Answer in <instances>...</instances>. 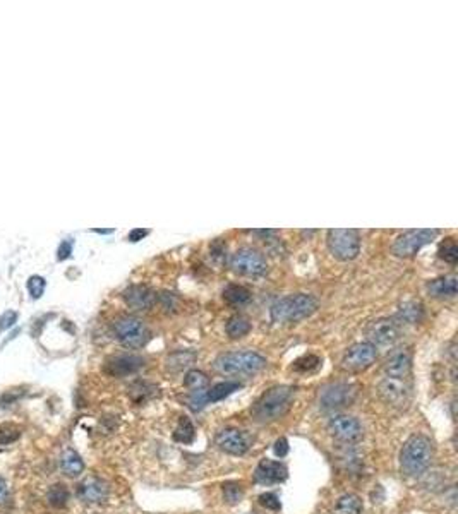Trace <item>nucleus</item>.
<instances>
[{
  "label": "nucleus",
  "mask_w": 458,
  "mask_h": 514,
  "mask_svg": "<svg viewBox=\"0 0 458 514\" xmlns=\"http://www.w3.org/2000/svg\"><path fill=\"white\" fill-rule=\"evenodd\" d=\"M196 355L193 351H177V353L170 355L167 358V367L170 371H182V369L189 367L194 362Z\"/></svg>",
  "instance_id": "32"
},
{
  "label": "nucleus",
  "mask_w": 458,
  "mask_h": 514,
  "mask_svg": "<svg viewBox=\"0 0 458 514\" xmlns=\"http://www.w3.org/2000/svg\"><path fill=\"white\" fill-rule=\"evenodd\" d=\"M223 300L234 307L246 305L251 300V291L242 284H228L223 290Z\"/></svg>",
  "instance_id": "24"
},
{
  "label": "nucleus",
  "mask_w": 458,
  "mask_h": 514,
  "mask_svg": "<svg viewBox=\"0 0 458 514\" xmlns=\"http://www.w3.org/2000/svg\"><path fill=\"white\" fill-rule=\"evenodd\" d=\"M95 234H100V235H110V234H113V230H112V228H110V230H100V228H95Z\"/></svg>",
  "instance_id": "43"
},
{
  "label": "nucleus",
  "mask_w": 458,
  "mask_h": 514,
  "mask_svg": "<svg viewBox=\"0 0 458 514\" xmlns=\"http://www.w3.org/2000/svg\"><path fill=\"white\" fill-rule=\"evenodd\" d=\"M321 360L316 357V355H306V357L299 358L297 362L294 364V369L297 372H311L314 369L319 367Z\"/></svg>",
  "instance_id": "36"
},
{
  "label": "nucleus",
  "mask_w": 458,
  "mask_h": 514,
  "mask_svg": "<svg viewBox=\"0 0 458 514\" xmlns=\"http://www.w3.org/2000/svg\"><path fill=\"white\" fill-rule=\"evenodd\" d=\"M71 252H72V242H71V240H64V242L58 246V250H57L58 261H64V259H68L69 256H71Z\"/></svg>",
  "instance_id": "40"
},
{
  "label": "nucleus",
  "mask_w": 458,
  "mask_h": 514,
  "mask_svg": "<svg viewBox=\"0 0 458 514\" xmlns=\"http://www.w3.org/2000/svg\"><path fill=\"white\" fill-rule=\"evenodd\" d=\"M230 266L235 273L244 276H261L264 275L266 268H268L263 254H260L254 249H249V247L239 249L232 256Z\"/></svg>",
  "instance_id": "11"
},
{
  "label": "nucleus",
  "mask_w": 458,
  "mask_h": 514,
  "mask_svg": "<svg viewBox=\"0 0 458 514\" xmlns=\"http://www.w3.org/2000/svg\"><path fill=\"white\" fill-rule=\"evenodd\" d=\"M266 367V358L256 351H227L218 355L213 362V369L221 376H247L256 374Z\"/></svg>",
  "instance_id": "4"
},
{
  "label": "nucleus",
  "mask_w": 458,
  "mask_h": 514,
  "mask_svg": "<svg viewBox=\"0 0 458 514\" xmlns=\"http://www.w3.org/2000/svg\"><path fill=\"white\" fill-rule=\"evenodd\" d=\"M328 249L331 256L338 261H354L361 252V236L359 232L352 228H335L328 230L326 235Z\"/></svg>",
  "instance_id": "6"
},
{
  "label": "nucleus",
  "mask_w": 458,
  "mask_h": 514,
  "mask_svg": "<svg viewBox=\"0 0 458 514\" xmlns=\"http://www.w3.org/2000/svg\"><path fill=\"white\" fill-rule=\"evenodd\" d=\"M221 490H223V499L228 502V504H237V502L242 501L244 489L241 483L227 482V483H223Z\"/></svg>",
  "instance_id": "34"
},
{
  "label": "nucleus",
  "mask_w": 458,
  "mask_h": 514,
  "mask_svg": "<svg viewBox=\"0 0 458 514\" xmlns=\"http://www.w3.org/2000/svg\"><path fill=\"white\" fill-rule=\"evenodd\" d=\"M426 290L429 294V297L433 298H453L457 295V276L455 275H448V276H441V278H434L431 280L429 283L426 284Z\"/></svg>",
  "instance_id": "20"
},
{
  "label": "nucleus",
  "mask_w": 458,
  "mask_h": 514,
  "mask_svg": "<svg viewBox=\"0 0 458 514\" xmlns=\"http://www.w3.org/2000/svg\"><path fill=\"white\" fill-rule=\"evenodd\" d=\"M438 256L445 262H448V264H457L458 247H457V240L453 239V236H448V239H445L441 243H439Z\"/></svg>",
  "instance_id": "30"
},
{
  "label": "nucleus",
  "mask_w": 458,
  "mask_h": 514,
  "mask_svg": "<svg viewBox=\"0 0 458 514\" xmlns=\"http://www.w3.org/2000/svg\"><path fill=\"white\" fill-rule=\"evenodd\" d=\"M45 287H47L45 278H42V276L38 275L31 276V278L28 280V283H26V288H28L29 295H31L33 298L42 297V295L45 294Z\"/></svg>",
  "instance_id": "35"
},
{
  "label": "nucleus",
  "mask_w": 458,
  "mask_h": 514,
  "mask_svg": "<svg viewBox=\"0 0 458 514\" xmlns=\"http://www.w3.org/2000/svg\"><path fill=\"white\" fill-rule=\"evenodd\" d=\"M378 358V350L371 343H356L345 351L342 358V369L349 372H362L371 367Z\"/></svg>",
  "instance_id": "9"
},
{
  "label": "nucleus",
  "mask_w": 458,
  "mask_h": 514,
  "mask_svg": "<svg viewBox=\"0 0 458 514\" xmlns=\"http://www.w3.org/2000/svg\"><path fill=\"white\" fill-rule=\"evenodd\" d=\"M61 469L64 472V475L76 479L84 472V463L76 451L65 449L61 456Z\"/></svg>",
  "instance_id": "21"
},
{
  "label": "nucleus",
  "mask_w": 458,
  "mask_h": 514,
  "mask_svg": "<svg viewBox=\"0 0 458 514\" xmlns=\"http://www.w3.org/2000/svg\"><path fill=\"white\" fill-rule=\"evenodd\" d=\"M21 437V428L14 424L0 425V447L9 446Z\"/></svg>",
  "instance_id": "33"
},
{
  "label": "nucleus",
  "mask_w": 458,
  "mask_h": 514,
  "mask_svg": "<svg viewBox=\"0 0 458 514\" xmlns=\"http://www.w3.org/2000/svg\"><path fill=\"white\" fill-rule=\"evenodd\" d=\"M397 317L405 324H419L424 319V307L419 302H404L398 309Z\"/></svg>",
  "instance_id": "22"
},
{
  "label": "nucleus",
  "mask_w": 458,
  "mask_h": 514,
  "mask_svg": "<svg viewBox=\"0 0 458 514\" xmlns=\"http://www.w3.org/2000/svg\"><path fill=\"white\" fill-rule=\"evenodd\" d=\"M109 483L97 476H88L77 485V497L86 504H100L109 497Z\"/></svg>",
  "instance_id": "17"
},
{
  "label": "nucleus",
  "mask_w": 458,
  "mask_h": 514,
  "mask_svg": "<svg viewBox=\"0 0 458 514\" xmlns=\"http://www.w3.org/2000/svg\"><path fill=\"white\" fill-rule=\"evenodd\" d=\"M112 331L125 348H143L150 339V329L134 316H122L113 321Z\"/></svg>",
  "instance_id": "5"
},
{
  "label": "nucleus",
  "mask_w": 458,
  "mask_h": 514,
  "mask_svg": "<svg viewBox=\"0 0 458 514\" xmlns=\"http://www.w3.org/2000/svg\"><path fill=\"white\" fill-rule=\"evenodd\" d=\"M357 396V386L350 383L328 384L319 393V408L323 412H337L354 403Z\"/></svg>",
  "instance_id": "8"
},
{
  "label": "nucleus",
  "mask_w": 458,
  "mask_h": 514,
  "mask_svg": "<svg viewBox=\"0 0 458 514\" xmlns=\"http://www.w3.org/2000/svg\"><path fill=\"white\" fill-rule=\"evenodd\" d=\"M47 497H49V502L52 506H54V508H57V509L65 508V506H68V501H69L68 487H65L64 483H55V485L50 487Z\"/></svg>",
  "instance_id": "31"
},
{
  "label": "nucleus",
  "mask_w": 458,
  "mask_h": 514,
  "mask_svg": "<svg viewBox=\"0 0 458 514\" xmlns=\"http://www.w3.org/2000/svg\"><path fill=\"white\" fill-rule=\"evenodd\" d=\"M410 384L405 379H393V377H385L378 384V394L386 405L395 406V408H404L410 401Z\"/></svg>",
  "instance_id": "13"
},
{
  "label": "nucleus",
  "mask_w": 458,
  "mask_h": 514,
  "mask_svg": "<svg viewBox=\"0 0 458 514\" xmlns=\"http://www.w3.org/2000/svg\"><path fill=\"white\" fill-rule=\"evenodd\" d=\"M439 232L434 228H419V230H407L395 239L391 246V252L397 257L409 259L413 257L424 246L431 243L438 236Z\"/></svg>",
  "instance_id": "7"
},
{
  "label": "nucleus",
  "mask_w": 458,
  "mask_h": 514,
  "mask_svg": "<svg viewBox=\"0 0 458 514\" xmlns=\"http://www.w3.org/2000/svg\"><path fill=\"white\" fill-rule=\"evenodd\" d=\"M294 391V387L285 386V384L269 387L251 408L253 420L258 424H271V421L282 419L289 412Z\"/></svg>",
  "instance_id": "2"
},
{
  "label": "nucleus",
  "mask_w": 458,
  "mask_h": 514,
  "mask_svg": "<svg viewBox=\"0 0 458 514\" xmlns=\"http://www.w3.org/2000/svg\"><path fill=\"white\" fill-rule=\"evenodd\" d=\"M16 319H17V314L14 312V310H7L6 314H2V317H0V331H6V329L14 326Z\"/></svg>",
  "instance_id": "38"
},
{
  "label": "nucleus",
  "mask_w": 458,
  "mask_h": 514,
  "mask_svg": "<svg viewBox=\"0 0 458 514\" xmlns=\"http://www.w3.org/2000/svg\"><path fill=\"white\" fill-rule=\"evenodd\" d=\"M434 444L427 435L413 434L405 441L400 451V468L407 476L424 475L433 463Z\"/></svg>",
  "instance_id": "1"
},
{
  "label": "nucleus",
  "mask_w": 458,
  "mask_h": 514,
  "mask_svg": "<svg viewBox=\"0 0 458 514\" xmlns=\"http://www.w3.org/2000/svg\"><path fill=\"white\" fill-rule=\"evenodd\" d=\"M273 451L278 458H285L289 454V441L285 437H280L275 441V446H273Z\"/></svg>",
  "instance_id": "39"
},
{
  "label": "nucleus",
  "mask_w": 458,
  "mask_h": 514,
  "mask_svg": "<svg viewBox=\"0 0 458 514\" xmlns=\"http://www.w3.org/2000/svg\"><path fill=\"white\" fill-rule=\"evenodd\" d=\"M148 235H150V230H146V228H134V230L127 235V240L129 242H139V240H143Z\"/></svg>",
  "instance_id": "41"
},
{
  "label": "nucleus",
  "mask_w": 458,
  "mask_h": 514,
  "mask_svg": "<svg viewBox=\"0 0 458 514\" xmlns=\"http://www.w3.org/2000/svg\"><path fill=\"white\" fill-rule=\"evenodd\" d=\"M258 501H260V504L263 506V508L269 509V511H280V509H282V502H280L278 495L271 494V492L261 494L260 497H258Z\"/></svg>",
  "instance_id": "37"
},
{
  "label": "nucleus",
  "mask_w": 458,
  "mask_h": 514,
  "mask_svg": "<svg viewBox=\"0 0 458 514\" xmlns=\"http://www.w3.org/2000/svg\"><path fill=\"white\" fill-rule=\"evenodd\" d=\"M225 331H227L228 338L241 339L251 332V323L244 316H232L225 324Z\"/></svg>",
  "instance_id": "25"
},
{
  "label": "nucleus",
  "mask_w": 458,
  "mask_h": 514,
  "mask_svg": "<svg viewBox=\"0 0 458 514\" xmlns=\"http://www.w3.org/2000/svg\"><path fill=\"white\" fill-rule=\"evenodd\" d=\"M400 336V328L390 317H381V319H376L372 323H369V326L365 328V338L368 343H371L372 346H391Z\"/></svg>",
  "instance_id": "12"
},
{
  "label": "nucleus",
  "mask_w": 458,
  "mask_h": 514,
  "mask_svg": "<svg viewBox=\"0 0 458 514\" xmlns=\"http://www.w3.org/2000/svg\"><path fill=\"white\" fill-rule=\"evenodd\" d=\"M157 394H158V387L150 383H145V380H143V383L139 380V383L132 384L131 389H129V396H131V399L136 403V405L146 403L148 399L157 396Z\"/></svg>",
  "instance_id": "26"
},
{
  "label": "nucleus",
  "mask_w": 458,
  "mask_h": 514,
  "mask_svg": "<svg viewBox=\"0 0 458 514\" xmlns=\"http://www.w3.org/2000/svg\"><path fill=\"white\" fill-rule=\"evenodd\" d=\"M317 309V300L313 295L308 294H294L287 295V297L278 298L275 304L271 305V321L278 324H295L301 321L308 319L313 316Z\"/></svg>",
  "instance_id": "3"
},
{
  "label": "nucleus",
  "mask_w": 458,
  "mask_h": 514,
  "mask_svg": "<svg viewBox=\"0 0 458 514\" xmlns=\"http://www.w3.org/2000/svg\"><path fill=\"white\" fill-rule=\"evenodd\" d=\"M289 476V469L283 463L273 460H261L254 472V482L261 485H273V483L285 482Z\"/></svg>",
  "instance_id": "16"
},
{
  "label": "nucleus",
  "mask_w": 458,
  "mask_h": 514,
  "mask_svg": "<svg viewBox=\"0 0 458 514\" xmlns=\"http://www.w3.org/2000/svg\"><path fill=\"white\" fill-rule=\"evenodd\" d=\"M196 437L194 425L187 417H180L179 424H177L175 432H173V439L180 444H191Z\"/></svg>",
  "instance_id": "28"
},
{
  "label": "nucleus",
  "mask_w": 458,
  "mask_h": 514,
  "mask_svg": "<svg viewBox=\"0 0 458 514\" xmlns=\"http://www.w3.org/2000/svg\"><path fill=\"white\" fill-rule=\"evenodd\" d=\"M385 374L386 377L393 379H407L412 369V355L409 350H397L386 358L385 362Z\"/></svg>",
  "instance_id": "18"
},
{
  "label": "nucleus",
  "mask_w": 458,
  "mask_h": 514,
  "mask_svg": "<svg viewBox=\"0 0 458 514\" xmlns=\"http://www.w3.org/2000/svg\"><path fill=\"white\" fill-rule=\"evenodd\" d=\"M328 432L331 437L343 444H352L364 437L361 421L352 415H335L328 421Z\"/></svg>",
  "instance_id": "10"
},
{
  "label": "nucleus",
  "mask_w": 458,
  "mask_h": 514,
  "mask_svg": "<svg viewBox=\"0 0 458 514\" xmlns=\"http://www.w3.org/2000/svg\"><path fill=\"white\" fill-rule=\"evenodd\" d=\"M184 386L187 387L189 393H198V391H208L210 380L205 372L201 371H189L184 377Z\"/></svg>",
  "instance_id": "29"
},
{
  "label": "nucleus",
  "mask_w": 458,
  "mask_h": 514,
  "mask_svg": "<svg viewBox=\"0 0 458 514\" xmlns=\"http://www.w3.org/2000/svg\"><path fill=\"white\" fill-rule=\"evenodd\" d=\"M155 300H157L155 294L145 284H132L124 291V302L129 309L139 310V312L151 309Z\"/></svg>",
  "instance_id": "19"
},
{
  "label": "nucleus",
  "mask_w": 458,
  "mask_h": 514,
  "mask_svg": "<svg viewBox=\"0 0 458 514\" xmlns=\"http://www.w3.org/2000/svg\"><path fill=\"white\" fill-rule=\"evenodd\" d=\"M242 387L241 383H235V380H225V383H218L213 387H210L208 391V403H216L221 399L228 398L232 393L239 391Z\"/></svg>",
  "instance_id": "27"
},
{
  "label": "nucleus",
  "mask_w": 458,
  "mask_h": 514,
  "mask_svg": "<svg viewBox=\"0 0 458 514\" xmlns=\"http://www.w3.org/2000/svg\"><path fill=\"white\" fill-rule=\"evenodd\" d=\"M362 499L357 494H343L333 506V514H361Z\"/></svg>",
  "instance_id": "23"
},
{
  "label": "nucleus",
  "mask_w": 458,
  "mask_h": 514,
  "mask_svg": "<svg viewBox=\"0 0 458 514\" xmlns=\"http://www.w3.org/2000/svg\"><path fill=\"white\" fill-rule=\"evenodd\" d=\"M6 497H7V485H6V482H3L2 476H0V504L6 501Z\"/></svg>",
  "instance_id": "42"
},
{
  "label": "nucleus",
  "mask_w": 458,
  "mask_h": 514,
  "mask_svg": "<svg viewBox=\"0 0 458 514\" xmlns=\"http://www.w3.org/2000/svg\"><path fill=\"white\" fill-rule=\"evenodd\" d=\"M145 367V358L138 355H116L105 362V372L112 377H127Z\"/></svg>",
  "instance_id": "15"
},
{
  "label": "nucleus",
  "mask_w": 458,
  "mask_h": 514,
  "mask_svg": "<svg viewBox=\"0 0 458 514\" xmlns=\"http://www.w3.org/2000/svg\"><path fill=\"white\" fill-rule=\"evenodd\" d=\"M215 444L218 449L232 456H244L251 449V437L244 431L227 427L215 435Z\"/></svg>",
  "instance_id": "14"
}]
</instances>
